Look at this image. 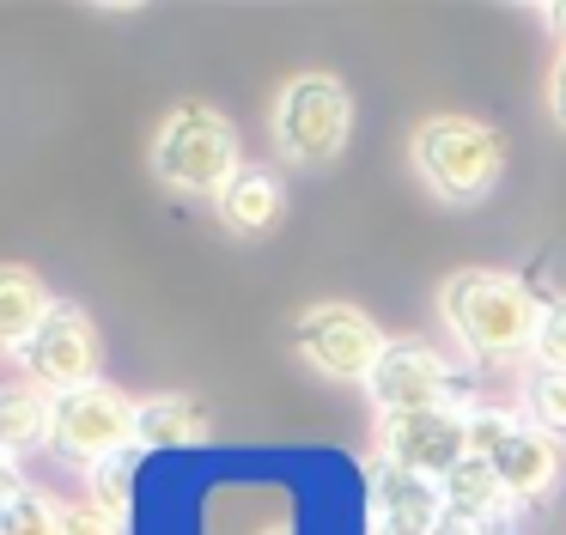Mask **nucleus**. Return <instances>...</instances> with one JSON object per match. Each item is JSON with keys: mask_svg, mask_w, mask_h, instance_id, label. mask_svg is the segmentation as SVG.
Masks as SVG:
<instances>
[{"mask_svg": "<svg viewBox=\"0 0 566 535\" xmlns=\"http://www.w3.org/2000/svg\"><path fill=\"white\" fill-rule=\"evenodd\" d=\"M439 529H444V486L378 457V469H371V535H439Z\"/></svg>", "mask_w": 566, "mask_h": 535, "instance_id": "9b49d317", "label": "nucleus"}, {"mask_svg": "<svg viewBox=\"0 0 566 535\" xmlns=\"http://www.w3.org/2000/svg\"><path fill=\"white\" fill-rule=\"evenodd\" d=\"M378 457L396 469L420 474V481H451L475 450H469V408L439 401V408H415V413H384L378 420Z\"/></svg>", "mask_w": 566, "mask_h": 535, "instance_id": "6e6552de", "label": "nucleus"}, {"mask_svg": "<svg viewBox=\"0 0 566 535\" xmlns=\"http://www.w3.org/2000/svg\"><path fill=\"white\" fill-rule=\"evenodd\" d=\"M55 457L74 469L98 474L104 462L140 450V401L123 396L116 384H86L74 396H55Z\"/></svg>", "mask_w": 566, "mask_h": 535, "instance_id": "423d86ee", "label": "nucleus"}, {"mask_svg": "<svg viewBox=\"0 0 566 535\" xmlns=\"http://www.w3.org/2000/svg\"><path fill=\"white\" fill-rule=\"evenodd\" d=\"M469 450L512 486L517 505H548L560 493V438L536 432L524 413H500V408H469Z\"/></svg>", "mask_w": 566, "mask_h": 535, "instance_id": "39448f33", "label": "nucleus"}, {"mask_svg": "<svg viewBox=\"0 0 566 535\" xmlns=\"http://www.w3.org/2000/svg\"><path fill=\"white\" fill-rule=\"evenodd\" d=\"M67 511L31 481H19V462H7V505H0V535H62Z\"/></svg>", "mask_w": 566, "mask_h": 535, "instance_id": "f3484780", "label": "nucleus"}, {"mask_svg": "<svg viewBox=\"0 0 566 535\" xmlns=\"http://www.w3.org/2000/svg\"><path fill=\"white\" fill-rule=\"evenodd\" d=\"M208 438V420L189 396H153L140 401V450H184Z\"/></svg>", "mask_w": 566, "mask_h": 535, "instance_id": "dca6fc26", "label": "nucleus"}, {"mask_svg": "<svg viewBox=\"0 0 566 535\" xmlns=\"http://www.w3.org/2000/svg\"><path fill=\"white\" fill-rule=\"evenodd\" d=\"M19 377H31L50 396H74V389L98 384V323L80 304H55L50 323L19 353Z\"/></svg>", "mask_w": 566, "mask_h": 535, "instance_id": "1a4fd4ad", "label": "nucleus"}, {"mask_svg": "<svg viewBox=\"0 0 566 535\" xmlns=\"http://www.w3.org/2000/svg\"><path fill=\"white\" fill-rule=\"evenodd\" d=\"M62 535H123V517H116L111 505H98V499H80V505L67 511Z\"/></svg>", "mask_w": 566, "mask_h": 535, "instance_id": "412c9836", "label": "nucleus"}, {"mask_svg": "<svg viewBox=\"0 0 566 535\" xmlns=\"http://www.w3.org/2000/svg\"><path fill=\"white\" fill-rule=\"evenodd\" d=\"M366 396H371V408H378V420L384 413L439 408V401H451V365H444L439 347H427V340H390L378 371L366 377Z\"/></svg>", "mask_w": 566, "mask_h": 535, "instance_id": "9d476101", "label": "nucleus"}, {"mask_svg": "<svg viewBox=\"0 0 566 535\" xmlns=\"http://www.w3.org/2000/svg\"><path fill=\"white\" fill-rule=\"evenodd\" d=\"M293 347H298V359H305L317 377H335V384H366V377L378 371V359H384L390 340H384V328L371 323L359 304L329 298V304H311V311L298 316Z\"/></svg>", "mask_w": 566, "mask_h": 535, "instance_id": "0eeeda50", "label": "nucleus"}, {"mask_svg": "<svg viewBox=\"0 0 566 535\" xmlns=\"http://www.w3.org/2000/svg\"><path fill=\"white\" fill-rule=\"evenodd\" d=\"M542 24H548V31H560V43H566V7H542Z\"/></svg>", "mask_w": 566, "mask_h": 535, "instance_id": "5701e85b", "label": "nucleus"}, {"mask_svg": "<svg viewBox=\"0 0 566 535\" xmlns=\"http://www.w3.org/2000/svg\"><path fill=\"white\" fill-rule=\"evenodd\" d=\"M43 444H55V396L31 377H13L0 389V450H7V462H19Z\"/></svg>", "mask_w": 566, "mask_h": 535, "instance_id": "4468645a", "label": "nucleus"}, {"mask_svg": "<svg viewBox=\"0 0 566 535\" xmlns=\"http://www.w3.org/2000/svg\"><path fill=\"white\" fill-rule=\"evenodd\" d=\"M536 365H542V371H566V298H554L548 311H542Z\"/></svg>", "mask_w": 566, "mask_h": 535, "instance_id": "6ab92c4d", "label": "nucleus"}, {"mask_svg": "<svg viewBox=\"0 0 566 535\" xmlns=\"http://www.w3.org/2000/svg\"><path fill=\"white\" fill-rule=\"evenodd\" d=\"M517 523V499L500 474L481 457H469L463 469L444 481V529L457 535H512Z\"/></svg>", "mask_w": 566, "mask_h": 535, "instance_id": "f8f14e48", "label": "nucleus"}, {"mask_svg": "<svg viewBox=\"0 0 566 535\" xmlns=\"http://www.w3.org/2000/svg\"><path fill=\"white\" fill-rule=\"evenodd\" d=\"M213 213H220V225L238 231V238H262V231H274L286 213V182L262 165H244L226 182L220 201H213Z\"/></svg>", "mask_w": 566, "mask_h": 535, "instance_id": "ddd939ff", "label": "nucleus"}, {"mask_svg": "<svg viewBox=\"0 0 566 535\" xmlns=\"http://www.w3.org/2000/svg\"><path fill=\"white\" fill-rule=\"evenodd\" d=\"M238 128L213 104H177L153 134V177L177 195H208L220 201L238 177Z\"/></svg>", "mask_w": 566, "mask_h": 535, "instance_id": "7ed1b4c3", "label": "nucleus"}, {"mask_svg": "<svg viewBox=\"0 0 566 535\" xmlns=\"http://www.w3.org/2000/svg\"><path fill=\"white\" fill-rule=\"evenodd\" d=\"M548 116L566 128V49H560V61H554V73H548Z\"/></svg>", "mask_w": 566, "mask_h": 535, "instance_id": "4be33fe9", "label": "nucleus"}, {"mask_svg": "<svg viewBox=\"0 0 566 535\" xmlns=\"http://www.w3.org/2000/svg\"><path fill=\"white\" fill-rule=\"evenodd\" d=\"M542 311L536 292L517 274H500V268H463L439 286V316L481 365H505L536 353L542 335Z\"/></svg>", "mask_w": 566, "mask_h": 535, "instance_id": "f257e3e1", "label": "nucleus"}, {"mask_svg": "<svg viewBox=\"0 0 566 535\" xmlns=\"http://www.w3.org/2000/svg\"><path fill=\"white\" fill-rule=\"evenodd\" d=\"M128 474H135V450H128V457H116V462H104V469L92 474V499H98V505H111L116 517L128 511Z\"/></svg>", "mask_w": 566, "mask_h": 535, "instance_id": "aec40b11", "label": "nucleus"}, {"mask_svg": "<svg viewBox=\"0 0 566 535\" xmlns=\"http://www.w3.org/2000/svg\"><path fill=\"white\" fill-rule=\"evenodd\" d=\"M50 311H55V298L31 268H19V262L0 268V347L13 353V359L31 347V335L50 323Z\"/></svg>", "mask_w": 566, "mask_h": 535, "instance_id": "2eb2a0df", "label": "nucleus"}, {"mask_svg": "<svg viewBox=\"0 0 566 535\" xmlns=\"http://www.w3.org/2000/svg\"><path fill=\"white\" fill-rule=\"evenodd\" d=\"M524 420L548 438H566V371H530L524 377Z\"/></svg>", "mask_w": 566, "mask_h": 535, "instance_id": "a211bd4d", "label": "nucleus"}, {"mask_svg": "<svg viewBox=\"0 0 566 535\" xmlns=\"http://www.w3.org/2000/svg\"><path fill=\"white\" fill-rule=\"evenodd\" d=\"M408 170L444 207H475L505 170V140L475 116H432L408 140Z\"/></svg>", "mask_w": 566, "mask_h": 535, "instance_id": "f03ea898", "label": "nucleus"}, {"mask_svg": "<svg viewBox=\"0 0 566 535\" xmlns=\"http://www.w3.org/2000/svg\"><path fill=\"white\" fill-rule=\"evenodd\" d=\"M262 535H293V529H286V523H274V529H262Z\"/></svg>", "mask_w": 566, "mask_h": 535, "instance_id": "b1692460", "label": "nucleus"}, {"mask_svg": "<svg viewBox=\"0 0 566 535\" xmlns=\"http://www.w3.org/2000/svg\"><path fill=\"white\" fill-rule=\"evenodd\" d=\"M269 134H274L286 165H298V170L335 165L347 134H354V92H347L335 73H298V80H286L281 97H274Z\"/></svg>", "mask_w": 566, "mask_h": 535, "instance_id": "20e7f679", "label": "nucleus"}]
</instances>
